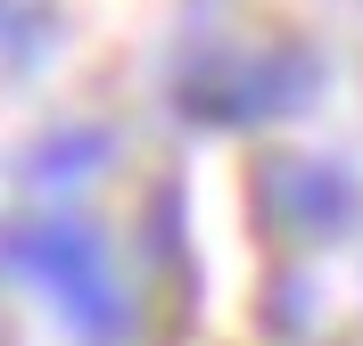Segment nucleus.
<instances>
[{
  "label": "nucleus",
  "instance_id": "1",
  "mask_svg": "<svg viewBox=\"0 0 363 346\" xmlns=\"http://www.w3.org/2000/svg\"><path fill=\"white\" fill-rule=\"evenodd\" d=\"M272 214L306 239H330L363 214V190L347 182L339 165H272Z\"/></svg>",
  "mask_w": 363,
  "mask_h": 346
}]
</instances>
